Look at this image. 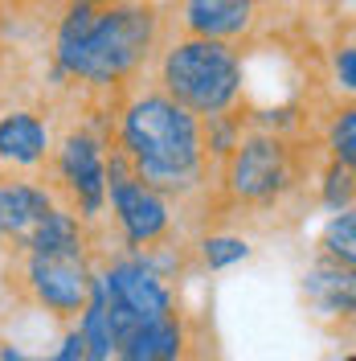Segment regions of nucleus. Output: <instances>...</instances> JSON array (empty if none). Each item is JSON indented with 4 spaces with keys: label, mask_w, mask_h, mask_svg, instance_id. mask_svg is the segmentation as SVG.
Listing matches in <instances>:
<instances>
[{
    "label": "nucleus",
    "mask_w": 356,
    "mask_h": 361,
    "mask_svg": "<svg viewBox=\"0 0 356 361\" xmlns=\"http://www.w3.org/2000/svg\"><path fill=\"white\" fill-rule=\"evenodd\" d=\"M344 361H356V357H352V353H348V357H344Z\"/></svg>",
    "instance_id": "obj_24"
},
{
    "label": "nucleus",
    "mask_w": 356,
    "mask_h": 361,
    "mask_svg": "<svg viewBox=\"0 0 356 361\" xmlns=\"http://www.w3.org/2000/svg\"><path fill=\"white\" fill-rule=\"evenodd\" d=\"M107 209L115 218L123 250H148L172 238L177 205L135 177V169L119 148H107Z\"/></svg>",
    "instance_id": "obj_7"
},
{
    "label": "nucleus",
    "mask_w": 356,
    "mask_h": 361,
    "mask_svg": "<svg viewBox=\"0 0 356 361\" xmlns=\"http://www.w3.org/2000/svg\"><path fill=\"white\" fill-rule=\"evenodd\" d=\"M53 205L62 202L37 173H0V234H4V247L25 250V243L49 218Z\"/></svg>",
    "instance_id": "obj_10"
},
{
    "label": "nucleus",
    "mask_w": 356,
    "mask_h": 361,
    "mask_svg": "<svg viewBox=\"0 0 356 361\" xmlns=\"http://www.w3.org/2000/svg\"><path fill=\"white\" fill-rule=\"evenodd\" d=\"M0 4H8V0H0Z\"/></svg>",
    "instance_id": "obj_27"
},
{
    "label": "nucleus",
    "mask_w": 356,
    "mask_h": 361,
    "mask_svg": "<svg viewBox=\"0 0 356 361\" xmlns=\"http://www.w3.org/2000/svg\"><path fill=\"white\" fill-rule=\"evenodd\" d=\"M17 283L25 300L42 312L74 324L90 300L94 283V255H21Z\"/></svg>",
    "instance_id": "obj_8"
},
{
    "label": "nucleus",
    "mask_w": 356,
    "mask_h": 361,
    "mask_svg": "<svg viewBox=\"0 0 356 361\" xmlns=\"http://www.w3.org/2000/svg\"><path fill=\"white\" fill-rule=\"evenodd\" d=\"M307 177H312V160L303 157L295 135L258 132V128H246L238 148L213 169L222 202L250 218L283 209L307 185Z\"/></svg>",
    "instance_id": "obj_4"
},
{
    "label": "nucleus",
    "mask_w": 356,
    "mask_h": 361,
    "mask_svg": "<svg viewBox=\"0 0 356 361\" xmlns=\"http://www.w3.org/2000/svg\"><path fill=\"white\" fill-rule=\"evenodd\" d=\"M152 82L189 115L209 119L246 103V54L242 45L164 33L152 62Z\"/></svg>",
    "instance_id": "obj_3"
},
{
    "label": "nucleus",
    "mask_w": 356,
    "mask_h": 361,
    "mask_svg": "<svg viewBox=\"0 0 356 361\" xmlns=\"http://www.w3.org/2000/svg\"><path fill=\"white\" fill-rule=\"evenodd\" d=\"M189 349V324L180 312H168L160 320L135 324L119 345V361H184Z\"/></svg>",
    "instance_id": "obj_12"
},
{
    "label": "nucleus",
    "mask_w": 356,
    "mask_h": 361,
    "mask_svg": "<svg viewBox=\"0 0 356 361\" xmlns=\"http://www.w3.org/2000/svg\"><path fill=\"white\" fill-rule=\"evenodd\" d=\"M303 295H307V304H312L315 316H328V320H352L356 271L315 259L312 267H307V275H303Z\"/></svg>",
    "instance_id": "obj_13"
},
{
    "label": "nucleus",
    "mask_w": 356,
    "mask_h": 361,
    "mask_svg": "<svg viewBox=\"0 0 356 361\" xmlns=\"http://www.w3.org/2000/svg\"><path fill=\"white\" fill-rule=\"evenodd\" d=\"M267 4H279V0H267Z\"/></svg>",
    "instance_id": "obj_26"
},
{
    "label": "nucleus",
    "mask_w": 356,
    "mask_h": 361,
    "mask_svg": "<svg viewBox=\"0 0 356 361\" xmlns=\"http://www.w3.org/2000/svg\"><path fill=\"white\" fill-rule=\"evenodd\" d=\"M87 4H94V8H107V4H119V0H87Z\"/></svg>",
    "instance_id": "obj_22"
},
{
    "label": "nucleus",
    "mask_w": 356,
    "mask_h": 361,
    "mask_svg": "<svg viewBox=\"0 0 356 361\" xmlns=\"http://www.w3.org/2000/svg\"><path fill=\"white\" fill-rule=\"evenodd\" d=\"M53 148V123L37 107L0 111V173H42Z\"/></svg>",
    "instance_id": "obj_11"
},
{
    "label": "nucleus",
    "mask_w": 356,
    "mask_h": 361,
    "mask_svg": "<svg viewBox=\"0 0 356 361\" xmlns=\"http://www.w3.org/2000/svg\"><path fill=\"white\" fill-rule=\"evenodd\" d=\"M197 255L209 271H229L234 263L250 259V243H246L242 234H229V230H209L197 243Z\"/></svg>",
    "instance_id": "obj_19"
},
{
    "label": "nucleus",
    "mask_w": 356,
    "mask_h": 361,
    "mask_svg": "<svg viewBox=\"0 0 356 361\" xmlns=\"http://www.w3.org/2000/svg\"><path fill=\"white\" fill-rule=\"evenodd\" d=\"M0 250H4V234H0Z\"/></svg>",
    "instance_id": "obj_23"
},
{
    "label": "nucleus",
    "mask_w": 356,
    "mask_h": 361,
    "mask_svg": "<svg viewBox=\"0 0 356 361\" xmlns=\"http://www.w3.org/2000/svg\"><path fill=\"white\" fill-rule=\"evenodd\" d=\"M94 234H90V226L66 209V205H53L49 209V218H45L37 230H33V238L25 243V250L17 255H94Z\"/></svg>",
    "instance_id": "obj_14"
},
{
    "label": "nucleus",
    "mask_w": 356,
    "mask_h": 361,
    "mask_svg": "<svg viewBox=\"0 0 356 361\" xmlns=\"http://www.w3.org/2000/svg\"><path fill=\"white\" fill-rule=\"evenodd\" d=\"M352 197H356V169L324 157L319 173H315V202L328 214H340V209H352Z\"/></svg>",
    "instance_id": "obj_17"
},
{
    "label": "nucleus",
    "mask_w": 356,
    "mask_h": 361,
    "mask_svg": "<svg viewBox=\"0 0 356 361\" xmlns=\"http://www.w3.org/2000/svg\"><path fill=\"white\" fill-rule=\"evenodd\" d=\"M111 148H119L135 177L172 205L213 189L201 119L172 103L156 82H132L111 99Z\"/></svg>",
    "instance_id": "obj_2"
},
{
    "label": "nucleus",
    "mask_w": 356,
    "mask_h": 361,
    "mask_svg": "<svg viewBox=\"0 0 356 361\" xmlns=\"http://www.w3.org/2000/svg\"><path fill=\"white\" fill-rule=\"evenodd\" d=\"M267 0H177V29L189 37L250 45L262 29Z\"/></svg>",
    "instance_id": "obj_9"
},
{
    "label": "nucleus",
    "mask_w": 356,
    "mask_h": 361,
    "mask_svg": "<svg viewBox=\"0 0 356 361\" xmlns=\"http://www.w3.org/2000/svg\"><path fill=\"white\" fill-rule=\"evenodd\" d=\"M37 361H82V333H78V324H66L58 349L45 353V357H37Z\"/></svg>",
    "instance_id": "obj_21"
},
{
    "label": "nucleus",
    "mask_w": 356,
    "mask_h": 361,
    "mask_svg": "<svg viewBox=\"0 0 356 361\" xmlns=\"http://www.w3.org/2000/svg\"><path fill=\"white\" fill-rule=\"evenodd\" d=\"M94 275H98V288H103V312H107V329L115 337V353H119L123 337L135 324H148V320L177 312L172 283L139 250H119L103 267H94Z\"/></svg>",
    "instance_id": "obj_6"
},
{
    "label": "nucleus",
    "mask_w": 356,
    "mask_h": 361,
    "mask_svg": "<svg viewBox=\"0 0 356 361\" xmlns=\"http://www.w3.org/2000/svg\"><path fill=\"white\" fill-rule=\"evenodd\" d=\"M49 4H62V0H49Z\"/></svg>",
    "instance_id": "obj_25"
},
{
    "label": "nucleus",
    "mask_w": 356,
    "mask_h": 361,
    "mask_svg": "<svg viewBox=\"0 0 356 361\" xmlns=\"http://www.w3.org/2000/svg\"><path fill=\"white\" fill-rule=\"evenodd\" d=\"M246 103L242 107H234V111H222V115H209V119H201V144H205V157L209 164L217 169L234 148H238V140L246 135Z\"/></svg>",
    "instance_id": "obj_16"
},
{
    "label": "nucleus",
    "mask_w": 356,
    "mask_h": 361,
    "mask_svg": "<svg viewBox=\"0 0 356 361\" xmlns=\"http://www.w3.org/2000/svg\"><path fill=\"white\" fill-rule=\"evenodd\" d=\"M315 250L324 263H336V267H356V209H340V214H328V222L315 238Z\"/></svg>",
    "instance_id": "obj_15"
},
{
    "label": "nucleus",
    "mask_w": 356,
    "mask_h": 361,
    "mask_svg": "<svg viewBox=\"0 0 356 361\" xmlns=\"http://www.w3.org/2000/svg\"><path fill=\"white\" fill-rule=\"evenodd\" d=\"M164 21L156 0H119L107 8L62 0L49 25V78L87 99H115L152 70Z\"/></svg>",
    "instance_id": "obj_1"
},
{
    "label": "nucleus",
    "mask_w": 356,
    "mask_h": 361,
    "mask_svg": "<svg viewBox=\"0 0 356 361\" xmlns=\"http://www.w3.org/2000/svg\"><path fill=\"white\" fill-rule=\"evenodd\" d=\"M98 115H78L53 135L45 160L49 189L87 226L107 214V148H111V99H94Z\"/></svg>",
    "instance_id": "obj_5"
},
{
    "label": "nucleus",
    "mask_w": 356,
    "mask_h": 361,
    "mask_svg": "<svg viewBox=\"0 0 356 361\" xmlns=\"http://www.w3.org/2000/svg\"><path fill=\"white\" fill-rule=\"evenodd\" d=\"M332 87L340 99L352 103V94H356V45H352V37H344V42L332 45Z\"/></svg>",
    "instance_id": "obj_20"
},
{
    "label": "nucleus",
    "mask_w": 356,
    "mask_h": 361,
    "mask_svg": "<svg viewBox=\"0 0 356 361\" xmlns=\"http://www.w3.org/2000/svg\"><path fill=\"white\" fill-rule=\"evenodd\" d=\"M324 157L356 169V107L348 99L332 107V119L324 128Z\"/></svg>",
    "instance_id": "obj_18"
}]
</instances>
